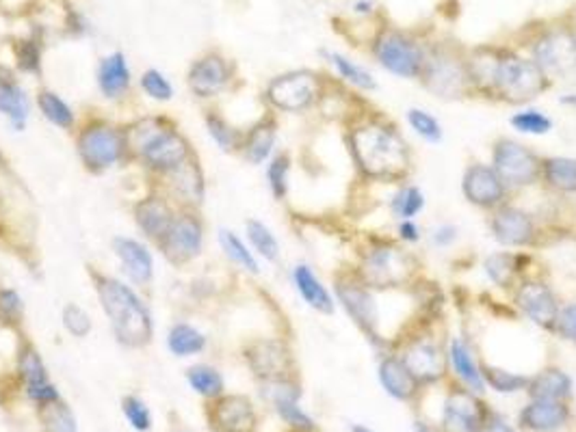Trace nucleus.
I'll return each instance as SVG.
<instances>
[{"label":"nucleus","mask_w":576,"mask_h":432,"mask_svg":"<svg viewBox=\"0 0 576 432\" xmlns=\"http://www.w3.org/2000/svg\"><path fill=\"white\" fill-rule=\"evenodd\" d=\"M204 126L209 130V136L212 138V143L226 154H239L241 143H243V132L236 126L230 124V121L223 117L219 111H206L204 113Z\"/></svg>","instance_id":"nucleus-41"},{"label":"nucleus","mask_w":576,"mask_h":432,"mask_svg":"<svg viewBox=\"0 0 576 432\" xmlns=\"http://www.w3.org/2000/svg\"><path fill=\"white\" fill-rule=\"evenodd\" d=\"M0 163H3V152H0Z\"/></svg>","instance_id":"nucleus-63"},{"label":"nucleus","mask_w":576,"mask_h":432,"mask_svg":"<svg viewBox=\"0 0 576 432\" xmlns=\"http://www.w3.org/2000/svg\"><path fill=\"white\" fill-rule=\"evenodd\" d=\"M355 11H358V14H371L373 3L371 0H358V3H355Z\"/></svg>","instance_id":"nucleus-59"},{"label":"nucleus","mask_w":576,"mask_h":432,"mask_svg":"<svg viewBox=\"0 0 576 432\" xmlns=\"http://www.w3.org/2000/svg\"><path fill=\"white\" fill-rule=\"evenodd\" d=\"M488 225L492 238L507 249H529L538 240V223L533 215L518 206H499L497 210H492Z\"/></svg>","instance_id":"nucleus-13"},{"label":"nucleus","mask_w":576,"mask_h":432,"mask_svg":"<svg viewBox=\"0 0 576 432\" xmlns=\"http://www.w3.org/2000/svg\"><path fill=\"white\" fill-rule=\"evenodd\" d=\"M431 240H434L436 246H451L455 240H458V227L455 225H437L431 234Z\"/></svg>","instance_id":"nucleus-57"},{"label":"nucleus","mask_w":576,"mask_h":432,"mask_svg":"<svg viewBox=\"0 0 576 432\" xmlns=\"http://www.w3.org/2000/svg\"><path fill=\"white\" fill-rule=\"evenodd\" d=\"M245 361L253 372V377L267 380L291 378L293 355L286 342L278 337H258L245 346Z\"/></svg>","instance_id":"nucleus-15"},{"label":"nucleus","mask_w":576,"mask_h":432,"mask_svg":"<svg viewBox=\"0 0 576 432\" xmlns=\"http://www.w3.org/2000/svg\"><path fill=\"white\" fill-rule=\"evenodd\" d=\"M163 180L165 193L174 201H178L182 207H193V210H198L201 201H204L206 177L200 166L198 156H193V158L187 160L182 166H178L176 171H171L170 176L163 177Z\"/></svg>","instance_id":"nucleus-26"},{"label":"nucleus","mask_w":576,"mask_h":432,"mask_svg":"<svg viewBox=\"0 0 576 432\" xmlns=\"http://www.w3.org/2000/svg\"><path fill=\"white\" fill-rule=\"evenodd\" d=\"M399 359L406 363V367L420 385L437 383L448 367L447 350L427 336L412 337L410 342L403 344Z\"/></svg>","instance_id":"nucleus-16"},{"label":"nucleus","mask_w":576,"mask_h":432,"mask_svg":"<svg viewBox=\"0 0 576 432\" xmlns=\"http://www.w3.org/2000/svg\"><path fill=\"white\" fill-rule=\"evenodd\" d=\"M94 284L115 342L124 348H146L154 337V320L135 286L111 275H94Z\"/></svg>","instance_id":"nucleus-3"},{"label":"nucleus","mask_w":576,"mask_h":432,"mask_svg":"<svg viewBox=\"0 0 576 432\" xmlns=\"http://www.w3.org/2000/svg\"><path fill=\"white\" fill-rule=\"evenodd\" d=\"M354 432H373V430L365 428V426H354Z\"/></svg>","instance_id":"nucleus-62"},{"label":"nucleus","mask_w":576,"mask_h":432,"mask_svg":"<svg viewBox=\"0 0 576 432\" xmlns=\"http://www.w3.org/2000/svg\"><path fill=\"white\" fill-rule=\"evenodd\" d=\"M425 210V193L414 184H406L401 186L390 199V212L396 221L403 218H417L420 212Z\"/></svg>","instance_id":"nucleus-45"},{"label":"nucleus","mask_w":576,"mask_h":432,"mask_svg":"<svg viewBox=\"0 0 576 432\" xmlns=\"http://www.w3.org/2000/svg\"><path fill=\"white\" fill-rule=\"evenodd\" d=\"M33 102L26 89L11 74L0 76V115L15 132H25L31 119Z\"/></svg>","instance_id":"nucleus-30"},{"label":"nucleus","mask_w":576,"mask_h":432,"mask_svg":"<svg viewBox=\"0 0 576 432\" xmlns=\"http://www.w3.org/2000/svg\"><path fill=\"white\" fill-rule=\"evenodd\" d=\"M488 422L483 402L470 389H453L445 402L442 430L445 432H481Z\"/></svg>","instance_id":"nucleus-22"},{"label":"nucleus","mask_w":576,"mask_h":432,"mask_svg":"<svg viewBox=\"0 0 576 432\" xmlns=\"http://www.w3.org/2000/svg\"><path fill=\"white\" fill-rule=\"evenodd\" d=\"M139 86H141L143 95L149 97V100H154V102H160V104L171 102L176 95L174 85L170 83V78H167L165 74L160 72V69H154V67H149L141 74Z\"/></svg>","instance_id":"nucleus-48"},{"label":"nucleus","mask_w":576,"mask_h":432,"mask_svg":"<svg viewBox=\"0 0 576 432\" xmlns=\"http://www.w3.org/2000/svg\"><path fill=\"white\" fill-rule=\"evenodd\" d=\"M417 268V259L410 251L386 242L362 253L355 273L371 290H395L410 284Z\"/></svg>","instance_id":"nucleus-6"},{"label":"nucleus","mask_w":576,"mask_h":432,"mask_svg":"<svg viewBox=\"0 0 576 432\" xmlns=\"http://www.w3.org/2000/svg\"><path fill=\"white\" fill-rule=\"evenodd\" d=\"M552 336H557L563 342L576 346V301L566 303L559 307L555 325L550 328Z\"/></svg>","instance_id":"nucleus-55"},{"label":"nucleus","mask_w":576,"mask_h":432,"mask_svg":"<svg viewBox=\"0 0 576 432\" xmlns=\"http://www.w3.org/2000/svg\"><path fill=\"white\" fill-rule=\"evenodd\" d=\"M262 396L264 400L273 405L275 411L288 426H293L295 430L302 432H313L314 430V419L303 411L299 405V396L302 391L293 378H280V380H267L262 383Z\"/></svg>","instance_id":"nucleus-24"},{"label":"nucleus","mask_w":576,"mask_h":432,"mask_svg":"<svg viewBox=\"0 0 576 432\" xmlns=\"http://www.w3.org/2000/svg\"><path fill=\"white\" fill-rule=\"evenodd\" d=\"M527 394L531 400H559L566 402L572 396V378L559 367H546L529 378Z\"/></svg>","instance_id":"nucleus-34"},{"label":"nucleus","mask_w":576,"mask_h":432,"mask_svg":"<svg viewBox=\"0 0 576 432\" xmlns=\"http://www.w3.org/2000/svg\"><path fill=\"white\" fill-rule=\"evenodd\" d=\"M176 215L178 207L174 206V199L167 193H160V190H154L146 197L137 199L132 206V221H135L137 229L143 234V238L154 242V245L163 240Z\"/></svg>","instance_id":"nucleus-21"},{"label":"nucleus","mask_w":576,"mask_h":432,"mask_svg":"<svg viewBox=\"0 0 576 432\" xmlns=\"http://www.w3.org/2000/svg\"><path fill=\"white\" fill-rule=\"evenodd\" d=\"M511 128L527 136H546L552 130V119L538 108H522L511 115Z\"/></svg>","instance_id":"nucleus-47"},{"label":"nucleus","mask_w":576,"mask_h":432,"mask_svg":"<svg viewBox=\"0 0 576 432\" xmlns=\"http://www.w3.org/2000/svg\"><path fill=\"white\" fill-rule=\"evenodd\" d=\"M61 325L66 328L67 336L83 339L87 337L94 328V320H91L89 311L80 307L78 303H66L61 309Z\"/></svg>","instance_id":"nucleus-51"},{"label":"nucleus","mask_w":576,"mask_h":432,"mask_svg":"<svg viewBox=\"0 0 576 432\" xmlns=\"http://www.w3.org/2000/svg\"><path fill=\"white\" fill-rule=\"evenodd\" d=\"M563 104V106H576V95L574 94H570V95H563L561 100H559Z\"/></svg>","instance_id":"nucleus-60"},{"label":"nucleus","mask_w":576,"mask_h":432,"mask_svg":"<svg viewBox=\"0 0 576 432\" xmlns=\"http://www.w3.org/2000/svg\"><path fill=\"white\" fill-rule=\"evenodd\" d=\"M396 238L403 245H417L423 238V229H420V225L414 218H403V221L396 223Z\"/></svg>","instance_id":"nucleus-56"},{"label":"nucleus","mask_w":576,"mask_h":432,"mask_svg":"<svg viewBox=\"0 0 576 432\" xmlns=\"http://www.w3.org/2000/svg\"><path fill=\"white\" fill-rule=\"evenodd\" d=\"M325 95L324 78L313 69H293L271 78L264 89V100L278 113H306Z\"/></svg>","instance_id":"nucleus-7"},{"label":"nucleus","mask_w":576,"mask_h":432,"mask_svg":"<svg viewBox=\"0 0 576 432\" xmlns=\"http://www.w3.org/2000/svg\"><path fill=\"white\" fill-rule=\"evenodd\" d=\"M217 240H219V246H221L223 256H226L236 268L243 270V273L252 276L261 275V262H258L256 253L252 251V246L247 245V242L234 232V229L221 227L217 234Z\"/></svg>","instance_id":"nucleus-37"},{"label":"nucleus","mask_w":576,"mask_h":432,"mask_svg":"<svg viewBox=\"0 0 576 432\" xmlns=\"http://www.w3.org/2000/svg\"><path fill=\"white\" fill-rule=\"evenodd\" d=\"M36 106L42 113V117L48 124L57 126L59 130H74V126H77V113H74V108L57 91H39L36 95Z\"/></svg>","instance_id":"nucleus-40"},{"label":"nucleus","mask_w":576,"mask_h":432,"mask_svg":"<svg viewBox=\"0 0 576 432\" xmlns=\"http://www.w3.org/2000/svg\"><path fill=\"white\" fill-rule=\"evenodd\" d=\"M349 152L354 165L366 180L401 182L412 169L407 141L388 119L366 117L351 126Z\"/></svg>","instance_id":"nucleus-1"},{"label":"nucleus","mask_w":576,"mask_h":432,"mask_svg":"<svg viewBox=\"0 0 576 432\" xmlns=\"http://www.w3.org/2000/svg\"><path fill=\"white\" fill-rule=\"evenodd\" d=\"M447 359L448 366L453 367V372L458 374V378L466 385V389L475 391V394H481L486 389V383H483L481 377V366L477 363L468 342H464L462 337H451L447 348Z\"/></svg>","instance_id":"nucleus-33"},{"label":"nucleus","mask_w":576,"mask_h":432,"mask_svg":"<svg viewBox=\"0 0 576 432\" xmlns=\"http://www.w3.org/2000/svg\"><path fill=\"white\" fill-rule=\"evenodd\" d=\"M522 256H516V253L511 251L492 253V256H488L486 262H483V270H486L488 279L492 281L494 286L509 290V287L518 286V276L522 273Z\"/></svg>","instance_id":"nucleus-38"},{"label":"nucleus","mask_w":576,"mask_h":432,"mask_svg":"<svg viewBox=\"0 0 576 432\" xmlns=\"http://www.w3.org/2000/svg\"><path fill=\"white\" fill-rule=\"evenodd\" d=\"M373 55L386 72L399 78H420L425 63H427V50L420 45L410 35L384 28L373 42Z\"/></svg>","instance_id":"nucleus-10"},{"label":"nucleus","mask_w":576,"mask_h":432,"mask_svg":"<svg viewBox=\"0 0 576 432\" xmlns=\"http://www.w3.org/2000/svg\"><path fill=\"white\" fill-rule=\"evenodd\" d=\"M492 169L509 190L531 188L541 182V156L516 138L500 136L492 147Z\"/></svg>","instance_id":"nucleus-9"},{"label":"nucleus","mask_w":576,"mask_h":432,"mask_svg":"<svg viewBox=\"0 0 576 432\" xmlns=\"http://www.w3.org/2000/svg\"><path fill=\"white\" fill-rule=\"evenodd\" d=\"M77 154L80 165L94 176L107 173L129 158L124 126L108 119H89L77 132Z\"/></svg>","instance_id":"nucleus-4"},{"label":"nucleus","mask_w":576,"mask_h":432,"mask_svg":"<svg viewBox=\"0 0 576 432\" xmlns=\"http://www.w3.org/2000/svg\"><path fill=\"white\" fill-rule=\"evenodd\" d=\"M122 411L137 432H148L152 428V413L139 396H126L122 400Z\"/></svg>","instance_id":"nucleus-54"},{"label":"nucleus","mask_w":576,"mask_h":432,"mask_svg":"<svg viewBox=\"0 0 576 432\" xmlns=\"http://www.w3.org/2000/svg\"><path fill=\"white\" fill-rule=\"evenodd\" d=\"M25 322V301L14 287L0 286V325L5 328H20Z\"/></svg>","instance_id":"nucleus-50"},{"label":"nucleus","mask_w":576,"mask_h":432,"mask_svg":"<svg viewBox=\"0 0 576 432\" xmlns=\"http://www.w3.org/2000/svg\"><path fill=\"white\" fill-rule=\"evenodd\" d=\"M15 65L25 74L42 72V45L36 39H20L14 45Z\"/></svg>","instance_id":"nucleus-53"},{"label":"nucleus","mask_w":576,"mask_h":432,"mask_svg":"<svg viewBox=\"0 0 576 432\" xmlns=\"http://www.w3.org/2000/svg\"><path fill=\"white\" fill-rule=\"evenodd\" d=\"M406 119L407 126H410L423 141L434 143L436 146V143H440L442 136H445L440 121H437L429 111H425V108H410V111L406 113Z\"/></svg>","instance_id":"nucleus-49"},{"label":"nucleus","mask_w":576,"mask_h":432,"mask_svg":"<svg viewBox=\"0 0 576 432\" xmlns=\"http://www.w3.org/2000/svg\"><path fill=\"white\" fill-rule=\"evenodd\" d=\"M462 193L470 206L492 212L505 204L509 188L500 180L499 173L492 169V165L472 163L466 166L462 176Z\"/></svg>","instance_id":"nucleus-19"},{"label":"nucleus","mask_w":576,"mask_h":432,"mask_svg":"<svg viewBox=\"0 0 576 432\" xmlns=\"http://www.w3.org/2000/svg\"><path fill=\"white\" fill-rule=\"evenodd\" d=\"M15 367H18V377L22 380V387H25V394L36 405L46 407L61 400L59 389H57V385L50 380L48 370H46L42 355L31 342H22L18 346Z\"/></svg>","instance_id":"nucleus-17"},{"label":"nucleus","mask_w":576,"mask_h":432,"mask_svg":"<svg viewBox=\"0 0 576 432\" xmlns=\"http://www.w3.org/2000/svg\"><path fill=\"white\" fill-rule=\"evenodd\" d=\"M291 279L297 294L302 296V301L310 309H314L316 314L332 316L336 311V298H334V294L327 290V286H324V281L316 276V273L308 264H295L291 270Z\"/></svg>","instance_id":"nucleus-29"},{"label":"nucleus","mask_w":576,"mask_h":432,"mask_svg":"<svg viewBox=\"0 0 576 432\" xmlns=\"http://www.w3.org/2000/svg\"><path fill=\"white\" fill-rule=\"evenodd\" d=\"M96 83L102 97L108 102H119L129 95L132 74L124 52H111V55L102 56L100 63H98Z\"/></svg>","instance_id":"nucleus-28"},{"label":"nucleus","mask_w":576,"mask_h":432,"mask_svg":"<svg viewBox=\"0 0 576 432\" xmlns=\"http://www.w3.org/2000/svg\"><path fill=\"white\" fill-rule=\"evenodd\" d=\"M46 432H77V419L63 400L42 407Z\"/></svg>","instance_id":"nucleus-52"},{"label":"nucleus","mask_w":576,"mask_h":432,"mask_svg":"<svg viewBox=\"0 0 576 432\" xmlns=\"http://www.w3.org/2000/svg\"><path fill=\"white\" fill-rule=\"evenodd\" d=\"M234 80V67L219 52H209L191 63L187 72V86L198 100H215Z\"/></svg>","instance_id":"nucleus-14"},{"label":"nucleus","mask_w":576,"mask_h":432,"mask_svg":"<svg viewBox=\"0 0 576 432\" xmlns=\"http://www.w3.org/2000/svg\"><path fill=\"white\" fill-rule=\"evenodd\" d=\"M533 61L549 76H568L576 72V35L566 28L541 35L533 44Z\"/></svg>","instance_id":"nucleus-20"},{"label":"nucleus","mask_w":576,"mask_h":432,"mask_svg":"<svg viewBox=\"0 0 576 432\" xmlns=\"http://www.w3.org/2000/svg\"><path fill=\"white\" fill-rule=\"evenodd\" d=\"M113 256L118 257L122 275L130 286L148 287L154 279V256L149 246L139 238L115 236Z\"/></svg>","instance_id":"nucleus-23"},{"label":"nucleus","mask_w":576,"mask_h":432,"mask_svg":"<svg viewBox=\"0 0 576 432\" xmlns=\"http://www.w3.org/2000/svg\"><path fill=\"white\" fill-rule=\"evenodd\" d=\"M275 143H278V121L273 115H262L250 130L243 132L239 154L253 166L264 165L273 158Z\"/></svg>","instance_id":"nucleus-27"},{"label":"nucleus","mask_w":576,"mask_h":432,"mask_svg":"<svg viewBox=\"0 0 576 432\" xmlns=\"http://www.w3.org/2000/svg\"><path fill=\"white\" fill-rule=\"evenodd\" d=\"M373 292L375 290H371L355 270H351V273H338L336 279H334V298H336V303L347 311L354 325L373 344H384L386 339L379 333V307Z\"/></svg>","instance_id":"nucleus-8"},{"label":"nucleus","mask_w":576,"mask_h":432,"mask_svg":"<svg viewBox=\"0 0 576 432\" xmlns=\"http://www.w3.org/2000/svg\"><path fill=\"white\" fill-rule=\"evenodd\" d=\"M124 132L129 158H135L160 180L195 156L191 141L165 115H143L124 126Z\"/></svg>","instance_id":"nucleus-2"},{"label":"nucleus","mask_w":576,"mask_h":432,"mask_svg":"<svg viewBox=\"0 0 576 432\" xmlns=\"http://www.w3.org/2000/svg\"><path fill=\"white\" fill-rule=\"evenodd\" d=\"M245 236H247V245L252 246V251L256 253V257H261L269 264L280 262V256H282L280 240L267 223L258 221V218H247Z\"/></svg>","instance_id":"nucleus-39"},{"label":"nucleus","mask_w":576,"mask_h":432,"mask_svg":"<svg viewBox=\"0 0 576 432\" xmlns=\"http://www.w3.org/2000/svg\"><path fill=\"white\" fill-rule=\"evenodd\" d=\"M291 156L286 152L273 154L267 163V184L275 201H284L291 190Z\"/></svg>","instance_id":"nucleus-46"},{"label":"nucleus","mask_w":576,"mask_h":432,"mask_svg":"<svg viewBox=\"0 0 576 432\" xmlns=\"http://www.w3.org/2000/svg\"><path fill=\"white\" fill-rule=\"evenodd\" d=\"M204 221L193 207H180L170 229L159 242V251L163 253L171 266L182 268L195 262L204 249Z\"/></svg>","instance_id":"nucleus-11"},{"label":"nucleus","mask_w":576,"mask_h":432,"mask_svg":"<svg viewBox=\"0 0 576 432\" xmlns=\"http://www.w3.org/2000/svg\"><path fill=\"white\" fill-rule=\"evenodd\" d=\"M550 86V76L533 59L514 52H500L494 76V100L507 104H529Z\"/></svg>","instance_id":"nucleus-5"},{"label":"nucleus","mask_w":576,"mask_h":432,"mask_svg":"<svg viewBox=\"0 0 576 432\" xmlns=\"http://www.w3.org/2000/svg\"><path fill=\"white\" fill-rule=\"evenodd\" d=\"M481 377L483 383L494 391H499V394H518V391L527 389L529 385V377H524V374L509 372L505 367L489 366V363L481 366Z\"/></svg>","instance_id":"nucleus-44"},{"label":"nucleus","mask_w":576,"mask_h":432,"mask_svg":"<svg viewBox=\"0 0 576 432\" xmlns=\"http://www.w3.org/2000/svg\"><path fill=\"white\" fill-rule=\"evenodd\" d=\"M209 419L217 432H253L258 417L247 396H219L211 407Z\"/></svg>","instance_id":"nucleus-25"},{"label":"nucleus","mask_w":576,"mask_h":432,"mask_svg":"<svg viewBox=\"0 0 576 432\" xmlns=\"http://www.w3.org/2000/svg\"><path fill=\"white\" fill-rule=\"evenodd\" d=\"M414 430H417V432H434V428H431V426L425 424V422L414 424Z\"/></svg>","instance_id":"nucleus-61"},{"label":"nucleus","mask_w":576,"mask_h":432,"mask_svg":"<svg viewBox=\"0 0 576 432\" xmlns=\"http://www.w3.org/2000/svg\"><path fill=\"white\" fill-rule=\"evenodd\" d=\"M187 383L191 385L195 394L206 397V400H217L226 389V380H223L221 372L215 366H209V363H198V366L189 367Z\"/></svg>","instance_id":"nucleus-43"},{"label":"nucleus","mask_w":576,"mask_h":432,"mask_svg":"<svg viewBox=\"0 0 576 432\" xmlns=\"http://www.w3.org/2000/svg\"><path fill=\"white\" fill-rule=\"evenodd\" d=\"M481 432H514V428L511 426H507L505 422H500V419H488L486 426H483Z\"/></svg>","instance_id":"nucleus-58"},{"label":"nucleus","mask_w":576,"mask_h":432,"mask_svg":"<svg viewBox=\"0 0 576 432\" xmlns=\"http://www.w3.org/2000/svg\"><path fill=\"white\" fill-rule=\"evenodd\" d=\"M420 80L425 89L442 100H459L472 91L466 61L455 59L448 52H434V55L427 52V63Z\"/></svg>","instance_id":"nucleus-12"},{"label":"nucleus","mask_w":576,"mask_h":432,"mask_svg":"<svg viewBox=\"0 0 576 432\" xmlns=\"http://www.w3.org/2000/svg\"><path fill=\"white\" fill-rule=\"evenodd\" d=\"M165 344L167 350L178 359H187V357H198L204 353L206 346H209V337L191 322H174L167 328Z\"/></svg>","instance_id":"nucleus-36"},{"label":"nucleus","mask_w":576,"mask_h":432,"mask_svg":"<svg viewBox=\"0 0 576 432\" xmlns=\"http://www.w3.org/2000/svg\"><path fill=\"white\" fill-rule=\"evenodd\" d=\"M324 56L327 59V63L336 69L338 76H341L349 86L366 91V94H371V91L377 89V83H375V78H373V74L362 65H358L355 61L347 59V56L341 55V52L324 50Z\"/></svg>","instance_id":"nucleus-42"},{"label":"nucleus","mask_w":576,"mask_h":432,"mask_svg":"<svg viewBox=\"0 0 576 432\" xmlns=\"http://www.w3.org/2000/svg\"><path fill=\"white\" fill-rule=\"evenodd\" d=\"M541 184L557 195H576V158L570 156L541 158Z\"/></svg>","instance_id":"nucleus-35"},{"label":"nucleus","mask_w":576,"mask_h":432,"mask_svg":"<svg viewBox=\"0 0 576 432\" xmlns=\"http://www.w3.org/2000/svg\"><path fill=\"white\" fill-rule=\"evenodd\" d=\"M514 305L524 318L546 331H550L555 325L559 307H561L555 290L541 279H522L514 287Z\"/></svg>","instance_id":"nucleus-18"},{"label":"nucleus","mask_w":576,"mask_h":432,"mask_svg":"<svg viewBox=\"0 0 576 432\" xmlns=\"http://www.w3.org/2000/svg\"><path fill=\"white\" fill-rule=\"evenodd\" d=\"M377 374L386 394L393 396L395 400L407 402L418 394L420 383L412 377L410 370L406 367V363L399 359V355H386L384 359L379 361Z\"/></svg>","instance_id":"nucleus-32"},{"label":"nucleus","mask_w":576,"mask_h":432,"mask_svg":"<svg viewBox=\"0 0 576 432\" xmlns=\"http://www.w3.org/2000/svg\"><path fill=\"white\" fill-rule=\"evenodd\" d=\"M570 419L566 402L559 400H531L520 413V424L533 432H552L563 428Z\"/></svg>","instance_id":"nucleus-31"}]
</instances>
